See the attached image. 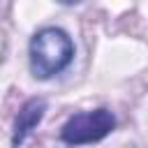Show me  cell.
<instances>
[{"mask_svg":"<svg viewBox=\"0 0 148 148\" xmlns=\"http://www.w3.org/2000/svg\"><path fill=\"white\" fill-rule=\"evenodd\" d=\"M74 56L69 35L60 28H42L30 39V72L37 79H51L62 72Z\"/></svg>","mask_w":148,"mask_h":148,"instance_id":"obj_1","label":"cell"},{"mask_svg":"<svg viewBox=\"0 0 148 148\" xmlns=\"http://www.w3.org/2000/svg\"><path fill=\"white\" fill-rule=\"evenodd\" d=\"M116 127V118L109 109H95V111H81L74 113L60 130V139L69 146H83L95 143L104 139Z\"/></svg>","mask_w":148,"mask_h":148,"instance_id":"obj_2","label":"cell"},{"mask_svg":"<svg viewBox=\"0 0 148 148\" xmlns=\"http://www.w3.org/2000/svg\"><path fill=\"white\" fill-rule=\"evenodd\" d=\"M44 111H46V102L44 99H28L23 106H21V111H18V116H16V123H14V136H12V143L14 146H18V143H23V139L37 127V123L42 120V116H44Z\"/></svg>","mask_w":148,"mask_h":148,"instance_id":"obj_3","label":"cell"}]
</instances>
